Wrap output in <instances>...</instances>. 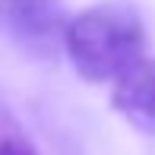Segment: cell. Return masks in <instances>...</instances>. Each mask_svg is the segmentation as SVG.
I'll use <instances>...</instances> for the list:
<instances>
[{
	"mask_svg": "<svg viewBox=\"0 0 155 155\" xmlns=\"http://www.w3.org/2000/svg\"><path fill=\"white\" fill-rule=\"evenodd\" d=\"M149 35L136 3L104 0L70 16L63 51L86 82H114L120 73L146 57Z\"/></svg>",
	"mask_w": 155,
	"mask_h": 155,
	"instance_id": "cell-1",
	"label": "cell"
},
{
	"mask_svg": "<svg viewBox=\"0 0 155 155\" xmlns=\"http://www.w3.org/2000/svg\"><path fill=\"white\" fill-rule=\"evenodd\" d=\"M111 86V108L133 130L155 136V57L136 60Z\"/></svg>",
	"mask_w": 155,
	"mask_h": 155,
	"instance_id": "cell-3",
	"label": "cell"
},
{
	"mask_svg": "<svg viewBox=\"0 0 155 155\" xmlns=\"http://www.w3.org/2000/svg\"><path fill=\"white\" fill-rule=\"evenodd\" d=\"M70 13L63 0H0V38L25 60L54 63Z\"/></svg>",
	"mask_w": 155,
	"mask_h": 155,
	"instance_id": "cell-2",
	"label": "cell"
},
{
	"mask_svg": "<svg viewBox=\"0 0 155 155\" xmlns=\"http://www.w3.org/2000/svg\"><path fill=\"white\" fill-rule=\"evenodd\" d=\"M0 155H38L32 149V143L19 133H3L0 136Z\"/></svg>",
	"mask_w": 155,
	"mask_h": 155,
	"instance_id": "cell-4",
	"label": "cell"
}]
</instances>
